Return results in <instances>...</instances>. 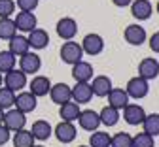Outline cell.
Returning <instances> with one entry per match:
<instances>
[{"label":"cell","mask_w":159,"mask_h":147,"mask_svg":"<svg viewBox=\"0 0 159 147\" xmlns=\"http://www.w3.org/2000/svg\"><path fill=\"white\" fill-rule=\"evenodd\" d=\"M89 147H110V134L104 130H95L89 136Z\"/></svg>","instance_id":"1f68e13d"},{"label":"cell","mask_w":159,"mask_h":147,"mask_svg":"<svg viewBox=\"0 0 159 147\" xmlns=\"http://www.w3.org/2000/svg\"><path fill=\"white\" fill-rule=\"evenodd\" d=\"M155 145V138L146 134L144 130L138 132L136 136H133V145L131 147H153Z\"/></svg>","instance_id":"836d02e7"},{"label":"cell","mask_w":159,"mask_h":147,"mask_svg":"<svg viewBox=\"0 0 159 147\" xmlns=\"http://www.w3.org/2000/svg\"><path fill=\"white\" fill-rule=\"evenodd\" d=\"M4 87L11 89L13 93H21V89L27 87V74H23L19 68L10 70L8 74H4Z\"/></svg>","instance_id":"5b68a950"},{"label":"cell","mask_w":159,"mask_h":147,"mask_svg":"<svg viewBox=\"0 0 159 147\" xmlns=\"http://www.w3.org/2000/svg\"><path fill=\"white\" fill-rule=\"evenodd\" d=\"M29 91L38 98V96H46V94H49V89H51V81H49V77H46V76H34L32 79H30V83H29Z\"/></svg>","instance_id":"ffe728a7"},{"label":"cell","mask_w":159,"mask_h":147,"mask_svg":"<svg viewBox=\"0 0 159 147\" xmlns=\"http://www.w3.org/2000/svg\"><path fill=\"white\" fill-rule=\"evenodd\" d=\"M40 68H42V60H40V57L32 51L25 53L19 57V70H21L23 74H38Z\"/></svg>","instance_id":"9c48e42d"},{"label":"cell","mask_w":159,"mask_h":147,"mask_svg":"<svg viewBox=\"0 0 159 147\" xmlns=\"http://www.w3.org/2000/svg\"><path fill=\"white\" fill-rule=\"evenodd\" d=\"M133 145V136L127 132H117L110 136V147H131Z\"/></svg>","instance_id":"d6a6232c"},{"label":"cell","mask_w":159,"mask_h":147,"mask_svg":"<svg viewBox=\"0 0 159 147\" xmlns=\"http://www.w3.org/2000/svg\"><path fill=\"white\" fill-rule=\"evenodd\" d=\"M142 128H144V132L146 134H150V136H159V113H146V117H144V121H142Z\"/></svg>","instance_id":"f1b7e54d"},{"label":"cell","mask_w":159,"mask_h":147,"mask_svg":"<svg viewBox=\"0 0 159 147\" xmlns=\"http://www.w3.org/2000/svg\"><path fill=\"white\" fill-rule=\"evenodd\" d=\"M11 138V132L4 127V124H0V145H6Z\"/></svg>","instance_id":"8d00e7d4"},{"label":"cell","mask_w":159,"mask_h":147,"mask_svg":"<svg viewBox=\"0 0 159 147\" xmlns=\"http://www.w3.org/2000/svg\"><path fill=\"white\" fill-rule=\"evenodd\" d=\"M11 141H13V147H32L34 145V136L30 134V130L21 128L13 134Z\"/></svg>","instance_id":"83f0119b"},{"label":"cell","mask_w":159,"mask_h":147,"mask_svg":"<svg viewBox=\"0 0 159 147\" xmlns=\"http://www.w3.org/2000/svg\"><path fill=\"white\" fill-rule=\"evenodd\" d=\"M144 117H146V111H144L142 106H138V104H131L129 102L127 106L123 108V119H125V123L131 124V127H138V124H142Z\"/></svg>","instance_id":"8fae6325"},{"label":"cell","mask_w":159,"mask_h":147,"mask_svg":"<svg viewBox=\"0 0 159 147\" xmlns=\"http://www.w3.org/2000/svg\"><path fill=\"white\" fill-rule=\"evenodd\" d=\"M76 121L80 123V128L85 132H95L101 127V119H98V113L95 110H82Z\"/></svg>","instance_id":"8992f818"},{"label":"cell","mask_w":159,"mask_h":147,"mask_svg":"<svg viewBox=\"0 0 159 147\" xmlns=\"http://www.w3.org/2000/svg\"><path fill=\"white\" fill-rule=\"evenodd\" d=\"M36 106H38V98L30 93V91H21L19 94H15V110H19L21 113H30V111H34L36 110Z\"/></svg>","instance_id":"52a82bcc"},{"label":"cell","mask_w":159,"mask_h":147,"mask_svg":"<svg viewBox=\"0 0 159 147\" xmlns=\"http://www.w3.org/2000/svg\"><path fill=\"white\" fill-rule=\"evenodd\" d=\"M150 91V85H148V81L142 79L140 76H136V77H131L127 81V87H125V93L129 94V98H134V100H140L148 94Z\"/></svg>","instance_id":"277c9868"},{"label":"cell","mask_w":159,"mask_h":147,"mask_svg":"<svg viewBox=\"0 0 159 147\" xmlns=\"http://www.w3.org/2000/svg\"><path fill=\"white\" fill-rule=\"evenodd\" d=\"M17 34L15 21L11 17H0V40H11Z\"/></svg>","instance_id":"4316f807"},{"label":"cell","mask_w":159,"mask_h":147,"mask_svg":"<svg viewBox=\"0 0 159 147\" xmlns=\"http://www.w3.org/2000/svg\"><path fill=\"white\" fill-rule=\"evenodd\" d=\"M13 21H15V27L19 32H30L38 25V19L32 11H19V13H15Z\"/></svg>","instance_id":"5bb4252c"},{"label":"cell","mask_w":159,"mask_h":147,"mask_svg":"<svg viewBox=\"0 0 159 147\" xmlns=\"http://www.w3.org/2000/svg\"><path fill=\"white\" fill-rule=\"evenodd\" d=\"M98 119H101V124H104V127H114L119 121V110H116L112 106H104L98 111Z\"/></svg>","instance_id":"484cf974"},{"label":"cell","mask_w":159,"mask_h":147,"mask_svg":"<svg viewBox=\"0 0 159 147\" xmlns=\"http://www.w3.org/2000/svg\"><path fill=\"white\" fill-rule=\"evenodd\" d=\"M80 147H89V145H80Z\"/></svg>","instance_id":"ee69618b"},{"label":"cell","mask_w":159,"mask_h":147,"mask_svg":"<svg viewBox=\"0 0 159 147\" xmlns=\"http://www.w3.org/2000/svg\"><path fill=\"white\" fill-rule=\"evenodd\" d=\"M72 77L76 79V83H89L95 77L93 66L85 60H80L76 64H72Z\"/></svg>","instance_id":"4fadbf2b"},{"label":"cell","mask_w":159,"mask_h":147,"mask_svg":"<svg viewBox=\"0 0 159 147\" xmlns=\"http://www.w3.org/2000/svg\"><path fill=\"white\" fill-rule=\"evenodd\" d=\"M49 96H51L53 104L63 106V104L72 100V89L66 85V83H55V85H51V89H49Z\"/></svg>","instance_id":"7c38bea8"},{"label":"cell","mask_w":159,"mask_h":147,"mask_svg":"<svg viewBox=\"0 0 159 147\" xmlns=\"http://www.w3.org/2000/svg\"><path fill=\"white\" fill-rule=\"evenodd\" d=\"M15 13V0H0V17H11Z\"/></svg>","instance_id":"e575fe53"},{"label":"cell","mask_w":159,"mask_h":147,"mask_svg":"<svg viewBox=\"0 0 159 147\" xmlns=\"http://www.w3.org/2000/svg\"><path fill=\"white\" fill-rule=\"evenodd\" d=\"M123 38H125L127 44H131V45H140V44H144V41H146V30H144L140 25L134 23V25L125 27Z\"/></svg>","instance_id":"ac0fdd59"},{"label":"cell","mask_w":159,"mask_h":147,"mask_svg":"<svg viewBox=\"0 0 159 147\" xmlns=\"http://www.w3.org/2000/svg\"><path fill=\"white\" fill-rule=\"evenodd\" d=\"M57 36L61 38V40H65V41H68V40H72L76 34H78V23L72 19V17H61L57 21Z\"/></svg>","instance_id":"30bf717a"},{"label":"cell","mask_w":159,"mask_h":147,"mask_svg":"<svg viewBox=\"0 0 159 147\" xmlns=\"http://www.w3.org/2000/svg\"><path fill=\"white\" fill-rule=\"evenodd\" d=\"M2 124H4L10 132H17V130L25 128V124H27V115L21 113L19 110H15V108H11V110L4 111V121H2Z\"/></svg>","instance_id":"7a4b0ae2"},{"label":"cell","mask_w":159,"mask_h":147,"mask_svg":"<svg viewBox=\"0 0 159 147\" xmlns=\"http://www.w3.org/2000/svg\"><path fill=\"white\" fill-rule=\"evenodd\" d=\"M32 147H44V145H32Z\"/></svg>","instance_id":"7bdbcfd3"},{"label":"cell","mask_w":159,"mask_h":147,"mask_svg":"<svg viewBox=\"0 0 159 147\" xmlns=\"http://www.w3.org/2000/svg\"><path fill=\"white\" fill-rule=\"evenodd\" d=\"M30 134L34 136V140H40V141H46L49 140V136L53 134V127L44 121V119H40V121H34L32 124V128H30Z\"/></svg>","instance_id":"7402d4cb"},{"label":"cell","mask_w":159,"mask_h":147,"mask_svg":"<svg viewBox=\"0 0 159 147\" xmlns=\"http://www.w3.org/2000/svg\"><path fill=\"white\" fill-rule=\"evenodd\" d=\"M131 13L136 21H146L153 13V6L150 0H133L131 2Z\"/></svg>","instance_id":"2e32d148"},{"label":"cell","mask_w":159,"mask_h":147,"mask_svg":"<svg viewBox=\"0 0 159 147\" xmlns=\"http://www.w3.org/2000/svg\"><path fill=\"white\" fill-rule=\"evenodd\" d=\"M138 76L142 79L150 81V79H155L159 76V62L157 58H142L140 64H138Z\"/></svg>","instance_id":"e0dca14e"},{"label":"cell","mask_w":159,"mask_h":147,"mask_svg":"<svg viewBox=\"0 0 159 147\" xmlns=\"http://www.w3.org/2000/svg\"><path fill=\"white\" fill-rule=\"evenodd\" d=\"M72 89V102L76 104H87L93 98V89H91V83H76Z\"/></svg>","instance_id":"d6986e66"},{"label":"cell","mask_w":159,"mask_h":147,"mask_svg":"<svg viewBox=\"0 0 159 147\" xmlns=\"http://www.w3.org/2000/svg\"><path fill=\"white\" fill-rule=\"evenodd\" d=\"M89 83H91V89H93V96H98V98H106L108 93L114 89L112 79L108 76H95Z\"/></svg>","instance_id":"9a60e30c"},{"label":"cell","mask_w":159,"mask_h":147,"mask_svg":"<svg viewBox=\"0 0 159 147\" xmlns=\"http://www.w3.org/2000/svg\"><path fill=\"white\" fill-rule=\"evenodd\" d=\"M15 8H19V11H34L38 8V0H15Z\"/></svg>","instance_id":"d590c367"},{"label":"cell","mask_w":159,"mask_h":147,"mask_svg":"<svg viewBox=\"0 0 159 147\" xmlns=\"http://www.w3.org/2000/svg\"><path fill=\"white\" fill-rule=\"evenodd\" d=\"M2 121H4V110L0 108V124H2Z\"/></svg>","instance_id":"ab89813d"},{"label":"cell","mask_w":159,"mask_h":147,"mask_svg":"<svg viewBox=\"0 0 159 147\" xmlns=\"http://www.w3.org/2000/svg\"><path fill=\"white\" fill-rule=\"evenodd\" d=\"M10 41V53H13L17 58L21 57V55H25V53H29L30 51V45H29V40L25 38V36H19V34H15L11 40H8Z\"/></svg>","instance_id":"cb8c5ba5"},{"label":"cell","mask_w":159,"mask_h":147,"mask_svg":"<svg viewBox=\"0 0 159 147\" xmlns=\"http://www.w3.org/2000/svg\"><path fill=\"white\" fill-rule=\"evenodd\" d=\"M17 66V57L13 53H10L8 49L6 51H0V74H8L10 70H13Z\"/></svg>","instance_id":"f546056e"},{"label":"cell","mask_w":159,"mask_h":147,"mask_svg":"<svg viewBox=\"0 0 159 147\" xmlns=\"http://www.w3.org/2000/svg\"><path fill=\"white\" fill-rule=\"evenodd\" d=\"M150 49L153 53H159V32L152 34V38H150Z\"/></svg>","instance_id":"74e56055"},{"label":"cell","mask_w":159,"mask_h":147,"mask_svg":"<svg viewBox=\"0 0 159 147\" xmlns=\"http://www.w3.org/2000/svg\"><path fill=\"white\" fill-rule=\"evenodd\" d=\"M53 134H55V138L61 141V143H72L74 140H76V136H78V130H76V127H74V123H70V121H61L57 124V127L53 128Z\"/></svg>","instance_id":"ba28073f"},{"label":"cell","mask_w":159,"mask_h":147,"mask_svg":"<svg viewBox=\"0 0 159 147\" xmlns=\"http://www.w3.org/2000/svg\"><path fill=\"white\" fill-rule=\"evenodd\" d=\"M59 55H61V60L65 62V64H76V62L84 60V49L74 40L65 41V44L61 45V49H59Z\"/></svg>","instance_id":"6da1fadb"},{"label":"cell","mask_w":159,"mask_h":147,"mask_svg":"<svg viewBox=\"0 0 159 147\" xmlns=\"http://www.w3.org/2000/svg\"><path fill=\"white\" fill-rule=\"evenodd\" d=\"M2 83H4V76L0 74V87H2Z\"/></svg>","instance_id":"60d3db41"},{"label":"cell","mask_w":159,"mask_h":147,"mask_svg":"<svg viewBox=\"0 0 159 147\" xmlns=\"http://www.w3.org/2000/svg\"><path fill=\"white\" fill-rule=\"evenodd\" d=\"M80 45H82L84 53L95 57V55H101L102 53V49H104V40H102L101 34L89 32V34L84 36V40H82V44H80Z\"/></svg>","instance_id":"3957f363"},{"label":"cell","mask_w":159,"mask_h":147,"mask_svg":"<svg viewBox=\"0 0 159 147\" xmlns=\"http://www.w3.org/2000/svg\"><path fill=\"white\" fill-rule=\"evenodd\" d=\"M80 104H76V102H66V104H63V106H59V117H61L63 121H70V123H74L76 119H78V115H80Z\"/></svg>","instance_id":"d4e9b609"},{"label":"cell","mask_w":159,"mask_h":147,"mask_svg":"<svg viewBox=\"0 0 159 147\" xmlns=\"http://www.w3.org/2000/svg\"><path fill=\"white\" fill-rule=\"evenodd\" d=\"M133 0H112V4L117 6V8H125V6H131Z\"/></svg>","instance_id":"f35d334b"},{"label":"cell","mask_w":159,"mask_h":147,"mask_svg":"<svg viewBox=\"0 0 159 147\" xmlns=\"http://www.w3.org/2000/svg\"><path fill=\"white\" fill-rule=\"evenodd\" d=\"M29 45L32 47V49H44L48 44H49V34L44 30V28H34V30H30L29 32Z\"/></svg>","instance_id":"44dd1931"},{"label":"cell","mask_w":159,"mask_h":147,"mask_svg":"<svg viewBox=\"0 0 159 147\" xmlns=\"http://www.w3.org/2000/svg\"><path fill=\"white\" fill-rule=\"evenodd\" d=\"M155 10H157V13H159V0H157V4H155Z\"/></svg>","instance_id":"b9f144b4"},{"label":"cell","mask_w":159,"mask_h":147,"mask_svg":"<svg viewBox=\"0 0 159 147\" xmlns=\"http://www.w3.org/2000/svg\"><path fill=\"white\" fill-rule=\"evenodd\" d=\"M15 94L17 93H13L8 87H0V108H2L4 111L11 110L15 106Z\"/></svg>","instance_id":"4dcf8cb0"},{"label":"cell","mask_w":159,"mask_h":147,"mask_svg":"<svg viewBox=\"0 0 159 147\" xmlns=\"http://www.w3.org/2000/svg\"><path fill=\"white\" fill-rule=\"evenodd\" d=\"M106 98H108V106L116 110H123L129 104V94L125 93V89H112Z\"/></svg>","instance_id":"603a6c76"}]
</instances>
